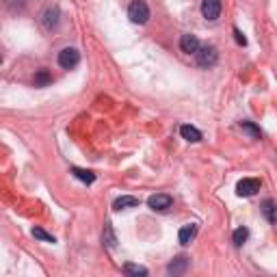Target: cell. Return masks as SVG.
I'll return each mask as SVG.
<instances>
[{
    "mask_svg": "<svg viewBox=\"0 0 277 277\" xmlns=\"http://www.w3.org/2000/svg\"><path fill=\"white\" fill-rule=\"evenodd\" d=\"M128 18L132 24H145L150 20V7L145 0H132L128 7Z\"/></svg>",
    "mask_w": 277,
    "mask_h": 277,
    "instance_id": "1",
    "label": "cell"
},
{
    "mask_svg": "<svg viewBox=\"0 0 277 277\" xmlns=\"http://www.w3.org/2000/svg\"><path fill=\"white\" fill-rule=\"evenodd\" d=\"M195 57H197V65L204 69L213 67V65H216V61H219V52H216L215 46H199Z\"/></svg>",
    "mask_w": 277,
    "mask_h": 277,
    "instance_id": "2",
    "label": "cell"
},
{
    "mask_svg": "<svg viewBox=\"0 0 277 277\" xmlns=\"http://www.w3.org/2000/svg\"><path fill=\"white\" fill-rule=\"evenodd\" d=\"M260 186H262V182L258 180V178H243L241 182L236 184V193L241 195V197H253Z\"/></svg>",
    "mask_w": 277,
    "mask_h": 277,
    "instance_id": "3",
    "label": "cell"
},
{
    "mask_svg": "<svg viewBox=\"0 0 277 277\" xmlns=\"http://www.w3.org/2000/svg\"><path fill=\"white\" fill-rule=\"evenodd\" d=\"M78 63H80V52L76 48H63L59 52V65L63 69H74Z\"/></svg>",
    "mask_w": 277,
    "mask_h": 277,
    "instance_id": "4",
    "label": "cell"
},
{
    "mask_svg": "<svg viewBox=\"0 0 277 277\" xmlns=\"http://www.w3.org/2000/svg\"><path fill=\"white\" fill-rule=\"evenodd\" d=\"M41 24L46 31H54L59 24H61V9L59 7H48L41 15Z\"/></svg>",
    "mask_w": 277,
    "mask_h": 277,
    "instance_id": "5",
    "label": "cell"
},
{
    "mask_svg": "<svg viewBox=\"0 0 277 277\" xmlns=\"http://www.w3.org/2000/svg\"><path fill=\"white\" fill-rule=\"evenodd\" d=\"M171 204H173V199H171V195H167V193H156V195H150L148 197V206L152 210H158V213L171 208Z\"/></svg>",
    "mask_w": 277,
    "mask_h": 277,
    "instance_id": "6",
    "label": "cell"
},
{
    "mask_svg": "<svg viewBox=\"0 0 277 277\" xmlns=\"http://www.w3.org/2000/svg\"><path fill=\"white\" fill-rule=\"evenodd\" d=\"M202 15L208 22H215L221 15V0H202Z\"/></svg>",
    "mask_w": 277,
    "mask_h": 277,
    "instance_id": "7",
    "label": "cell"
},
{
    "mask_svg": "<svg viewBox=\"0 0 277 277\" xmlns=\"http://www.w3.org/2000/svg\"><path fill=\"white\" fill-rule=\"evenodd\" d=\"M180 50L184 54H195L199 50V39L195 35H191V32H186V35L180 37Z\"/></svg>",
    "mask_w": 277,
    "mask_h": 277,
    "instance_id": "8",
    "label": "cell"
},
{
    "mask_svg": "<svg viewBox=\"0 0 277 277\" xmlns=\"http://www.w3.org/2000/svg\"><path fill=\"white\" fill-rule=\"evenodd\" d=\"M186 269H188V258L186 256H178L173 262H169L167 273L169 275H182V273H186Z\"/></svg>",
    "mask_w": 277,
    "mask_h": 277,
    "instance_id": "9",
    "label": "cell"
},
{
    "mask_svg": "<svg viewBox=\"0 0 277 277\" xmlns=\"http://www.w3.org/2000/svg\"><path fill=\"white\" fill-rule=\"evenodd\" d=\"M141 202L137 197H132V195H122V197H117L115 202H113V210H128V208H137Z\"/></svg>",
    "mask_w": 277,
    "mask_h": 277,
    "instance_id": "10",
    "label": "cell"
},
{
    "mask_svg": "<svg viewBox=\"0 0 277 277\" xmlns=\"http://www.w3.org/2000/svg\"><path fill=\"white\" fill-rule=\"evenodd\" d=\"M197 236V225L195 223H188L184 225L180 232H178V241H180V245H191V241Z\"/></svg>",
    "mask_w": 277,
    "mask_h": 277,
    "instance_id": "11",
    "label": "cell"
},
{
    "mask_svg": "<svg viewBox=\"0 0 277 277\" xmlns=\"http://www.w3.org/2000/svg\"><path fill=\"white\" fill-rule=\"evenodd\" d=\"M180 134H182V139L188 141V143H199V141H202V132H199L195 126H188V123H184V126L180 128Z\"/></svg>",
    "mask_w": 277,
    "mask_h": 277,
    "instance_id": "12",
    "label": "cell"
},
{
    "mask_svg": "<svg viewBox=\"0 0 277 277\" xmlns=\"http://www.w3.org/2000/svg\"><path fill=\"white\" fill-rule=\"evenodd\" d=\"M102 241L108 249H115L117 245V236H115V230H113V223H106L104 225V234H102Z\"/></svg>",
    "mask_w": 277,
    "mask_h": 277,
    "instance_id": "13",
    "label": "cell"
},
{
    "mask_svg": "<svg viewBox=\"0 0 277 277\" xmlns=\"http://www.w3.org/2000/svg\"><path fill=\"white\" fill-rule=\"evenodd\" d=\"M72 176L78 178V180L85 182V184H93V182H95V173H93V171L78 169V167H72Z\"/></svg>",
    "mask_w": 277,
    "mask_h": 277,
    "instance_id": "14",
    "label": "cell"
},
{
    "mask_svg": "<svg viewBox=\"0 0 277 277\" xmlns=\"http://www.w3.org/2000/svg\"><path fill=\"white\" fill-rule=\"evenodd\" d=\"M122 271H123V275H132V277H145V275H148V269L139 267V264H132V262L123 264Z\"/></svg>",
    "mask_w": 277,
    "mask_h": 277,
    "instance_id": "15",
    "label": "cell"
},
{
    "mask_svg": "<svg viewBox=\"0 0 277 277\" xmlns=\"http://www.w3.org/2000/svg\"><path fill=\"white\" fill-rule=\"evenodd\" d=\"M247 238H249V230H247V227H236L234 234H232V243H234L236 247H243L247 243Z\"/></svg>",
    "mask_w": 277,
    "mask_h": 277,
    "instance_id": "16",
    "label": "cell"
},
{
    "mask_svg": "<svg viewBox=\"0 0 277 277\" xmlns=\"http://www.w3.org/2000/svg\"><path fill=\"white\" fill-rule=\"evenodd\" d=\"M262 215L267 216V221L271 225L275 223V202L273 199H264V204H262Z\"/></svg>",
    "mask_w": 277,
    "mask_h": 277,
    "instance_id": "17",
    "label": "cell"
},
{
    "mask_svg": "<svg viewBox=\"0 0 277 277\" xmlns=\"http://www.w3.org/2000/svg\"><path fill=\"white\" fill-rule=\"evenodd\" d=\"M50 83H52V74L48 69H39L35 74V87H48Z\"/></svg>",
    "mask_w": 277,
    "mask_h": 277,
    "instance_id": "18",
    "label": "cell"
},
{
    "mask_svg": "<svg viewBox=\"0 0 277 277\" xmlns=\"http://www.w3.org/2000/svg\"><path fill=\"white\" fill-rule=\"evenodd\" d=\"M241 128L251 134V139H262V130H260L253 122H241Z\"/></svg>",
    "mask_w": 277,
    "mask_h": 277,
    "instance_id": "19",
    "label": "cell"
},
{
    "mask_svg": "<svg viewBox=\"0 0 277 277\" xmlns=\"http://www.w3.org/2000/svg\"><path fill=\"white\" fill-rule=\"evenodd\" d=\"M32 236L39 238V241H43V243H57V238H54L52 234H48V232H43L41 227H32Z\"/></svg>",
    "mask_w": 277,
    "mask_h": 277,
    "instance_id": "20",
    "label": "cell"
},
{
    "mask_svg": "<svg viewBox=\"0 0 277 277\" xmlns=\"http://www.w3.org/2000/svg\"><path fill=\"white\" fill-rule=\"evenodd\" d=\"M234 37H236V43H238V46H247V37L243 35V32L238 31V29H234Z\"/></svg>",
    "mask_w": 277,
    "mask_h": 277,
    "instance_id": "21",
    "label": "cell"
},
{
    "mask_svg": "<svg viewBox=\"0 0 277 277\" xmlns=\"http://www.w3.org/2000/svg\"><path fill=\"white\" fill-rule=\"evenodd\" d=\"M0 65H2V54H0Z\"/></svg>",
    "mask_w": 277,
    "mask_h": 277,
    "instance_id": "22",
    "label": "cell"
}]
</instances>
